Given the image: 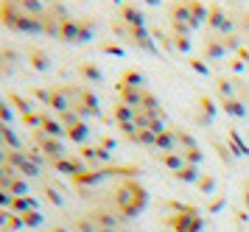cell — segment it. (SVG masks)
I'll list each match as a JSON object with an SVG mask.
<instances>
[{
	"mask_svg": "<svg viewBox=\"0 0 249 232\" xmlns=\"http://www.w3.org/2000/svg\"><path fill=\"white\" fill-rule=\"evenodd\" d=\"M115 118H118L121 126H129V123H135V109L126 107V104H118V107H115Z\"/></svg>",
	"mask_w": 249,
	"mask_h": 232,
	"instance_id": "obj_3",
	"label": "cell"
},
{
	"mask_svg": "<svg viewBox=\"0 0 249 232\" xmlns=\"http://www.w3.org/2000/svg\"><path fill=\"white\" fill-rule=\"evenodd\" d=\"M9 101H12V107H17V112H23V115H28V112H34V109H31V104H28L25 98H20V95H12Z\"/></svg>",
	"mask_w": 249,
	"mask_h": 232,
	"instance_id": "obj_8",
	"label": "cell"
},
{
	"mask_svg": "<svg viewBox=\"0 0 249 232\" xmlns=\"http://www.w3.org/2000/svg\"><path fill=\"white\" fill-rule=\"evenodd\" d=\"M191 17H193V25H199V22H204V17H207V11H204V6H199L196 0H191Z\"/></svg>",
	"mask_w": 249,
	"mask_h": 232,
	"instance_id": "obj_6",
	"label": "cell"
},
{
	"mask_svg": "<svg viewBox=\"0 0 249 232\" xmlns=\"http://www.w3.org/2000/svg\"><path fill=\"white\" fill-rule=\"evenodd\" d=\"M12 207H14V210H20V213H28L31 207H34V201H31V199H14Z\"/></svg>",
	"mask_w": 249,
	"mask_h": 232,
	"instance_id": "obj_10",
	"label": "cell"
},
{
	"mask_svg": "<svg viewBox=\"0 0 249 232\" xmlns=\"http://www.w3.org/2000/svg\"><path fill=\"white\" fill-rule=\"evenodd\" d=\"M9 201H14V199H9V196H6V193L0 190V204H9Z\"/></svg>",
	"mask_w": 249,
	"mask_h": 232,
	"instance_id": "obj_14",
	"label": "cell"
},
{
	"mask_svg": "<svg viewBox=\"0 0 249 232\" xmlns=\"http://www.w3.org/2000/svg\"><path fill=\"white\" fill-rule=\"evenodd\" d=\"M247 25H249V22H247Z\"/></svg>",
	"mask_w": 249,
	"mask_h": 232,
	"instance_id": "obj_15",
	"label": "cell"
},
{
	"mask_svg": "<svg viewBox=\"0 0 249 232\" xmlns=\"http://www.w3.org/2000/svg\"><path fill=\"white\" fill-rule=\"evenodd\" d=\"M31 65H34L36 70H48V56L39 54V51H34V54H31Z\"/></svg>",
	"mask_w": 249,
	"mask_h": 232,
	"instance_id": "obj_9",
	"label": "cell"
},
{
	"mask_svg": "<svg viewBox=\"0 0 249 232\" xmlns=\"http://www.w3.org/2000/svg\"><path fill=\"white\" fill-rule=\"evenodd\" d=\"M0 123H12V109L6 101H0Z\"/></svg>",
	"mask_w": 249,
	"mask_h": 232,
	"instance_id": "obj_11",
	"label": "cell"
},
{
	"mask_svg": "<svg viewBox=\"0 0 249 232\" xmlns=\"http://www.w3.org/2000/svg\"><path fill=\"white\" fill-rule=\"evenodd\" d=\"M84 73H87L90 78H98V70H92V67H84Z\"/></svg>",
	"mask_w": 249,
	"mask_h": 232,
	"instance_id": "obj_13",
	"label": "cell"
},
{
	"mask_svg": "<svg viewBox=\"0 0 249 232\" xmlns=\"http://www.w3.org/2000/svg\"><path fill=\"white\" fill-rule=\"evenodd\" d=\"M124 17H126V22H129L132 28H143V14H140L137 9L126 6V9H124Z\"/></svg>",
	"mask_w": 249,
	"mask_h": 232,
	"instance_id": "obj_5",
	"label": "cell"
},
{
	"mask_svg": "<svg viewBox=\"0 0 249 232\" xmlns=\"http://www.w3.org/2000/svg\"><path fill=\"white\" fill-rule=\"evenodd\" d=\"M65 134H68V137H73L76 143H84V140H87V126L79 121V123H73V126H68V129H65Z\"/></svg>",
	"mask_w": 249,
	"mask_h": 232,
	"instance_id": "obj_4",
	"label": "cell"
},
{
	"mask_svg": "<svg viewBox=\"0 0 249 232\" xmlns=\"http://www.w3.org/2000/svg\"><path fill=\"white\" fill-rule=\"evenodd\" d=\"M0 20L6 28L12 31H23V34H42V17H28L14 6L12 0H6L0 6Z\"/></svg>",
	"mask_w": 249,
	"mask_h": 232,
	"instance_id": "obj_1",
	"label": "cell"
},
{
	"mask_svg": "<svg viewBox=\"0 0 249 232\" xmlns=\"http://www.w3.org/2000/svg\"><path fill=\"white\" fill-rule=\"evenodd\" d=\"M0 132H3V140L12 145V148H20V140H17V134L9 129V123H3V126H0Z\"/></svg>",
	"mask_w": 249,
	"mask_h": 232,
	"instance_id": "obj_7",
	"label": "cell"
},
{
	"mask_svg": "<svg viewBox=\"0 0 249 232\" xmlns=\"http://www.w3.org/2000/svg\"><path fill=\"white\" fill-rule=\"evenodd\" d=\"M143 204H146V193H143V188L137 182L121 185V190H118V207H121L124 215H137L143 210Z\"/></svg>",
	"mask_w": 249,
	"mask_h": 232,
	"instance_id": "obj_2",
	"label": "cell"
},
{
	"mask_svg": "<svg viewBox=\"0 0 249 232\" xmlns=\"http://www.w3.org/2000/svg\"><path fill=\"white\" fill-rule=\"evenodd\" d=\"M23 221H25V224H39L42 218H39V213L31 210V213H25V215H23Z\"/></svg>",
	"mask_w": 249,
	"mask_h": 232,
	"instance_id": "obj_12",
	"label": "cell"
}]
</instances>
